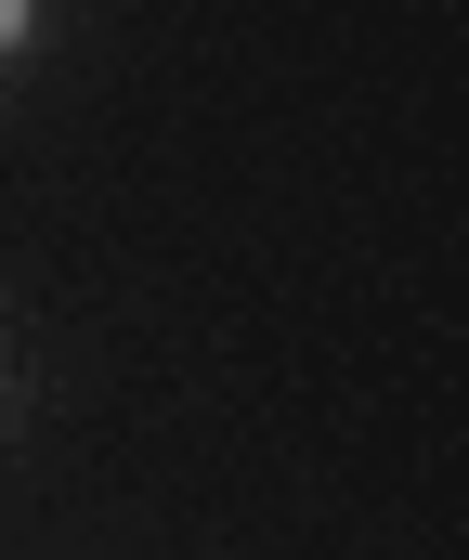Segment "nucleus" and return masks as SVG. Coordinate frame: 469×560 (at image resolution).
<instances>
[{"mask_svg":"<svg viewBox=\"0 0 469 560\" xmlns=\"http://www.w3.org/2000/svg\"><path fill=\"white\" fill-rule=\"evenodd\" d=\"M13 39H26V0H0V52H13Z\"/></svg>","mask_w":469,"mask_h":560,"instance_id":"nucleus-1","label":"nucleus"}]
</instances>
